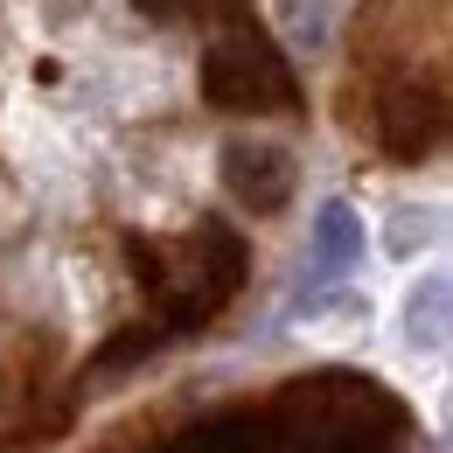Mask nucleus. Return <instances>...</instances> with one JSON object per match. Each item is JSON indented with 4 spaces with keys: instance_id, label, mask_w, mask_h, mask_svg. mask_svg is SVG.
<instances>
[{
    "instance_id": "3",
    "label": "nucleus",
    "mask_w": 453,
    "mask_h": 453,
    "mask_svg": "<svg viewBox=\"0 0 453 453\" xmlns=\"http://www.w3.org/2000/svg\"><path fill=\"white\" fill-rule=\"evenodd\" d=\"M273 21L300 57H321L335 35V0H273Z\"/></svg>"
},
{
    "instance_id": "2",
    "label": "nucleus",
    "mask_w": 453,
    "mask_h": 453,
    "mask_svg": "<svg viewBox=\"0 0 453 453\" xmlns=\"http://www.w3.org/2000/svg\"><path fill=\"white\" fill-rule=\"evenodd\" d=\"M363 251H370V230L356 217V203L328 196V203L314 210V237H307V293L342 286L356 265H363Z\"/></svg>"
},
{
    "instance_id": "4",
    "label": "nucleus",
    "mask_w": 453,
    "mask_h": 453,
    "mask_svg": "<svg viewBox=\"0 0 453 453\" xmlns=\"http://www.w3.org/2000/svg\"><path fill=\"white\" fill-rule=\"evenodd\" d=\"M404 342L426 349V356L447 349V280H440V273L426 286H411V300H404Z\"/></svg>"
},
{
    "instance_id": "1",
    "label": "nucleus",
    "mask_w": 453,
    "mask_h": 453,
    "mask_svg": "<svg viewBox=\"0 0 453 453\" xmlns=\"http://www.w3.org/2000/svg\"><path fill=\"white\" fill-rule=\"evenodd\" d=\"M217 174H224V188L251 210V217H273V210H286L300 168H293V154L273 147V140H230L224 161H217Z\"/></svg>"
},
{
    "instance_id": "5",
    "label": "nucleus",
    "mask_w": 453,
    "mask_h": 453,
    "mask_svg": "<svg viewBox=\"0 0 453 453\" xmlns=\"http://www.w3.org/2000/svg\"><path fill=\"white\" fill-rule=\"evenodd\" d=\"M440 230H447V210H440V203H426V210H397L391 230H384V251H391V258H418L426 244H440Z\"/></svg>"
}]
</instances>
